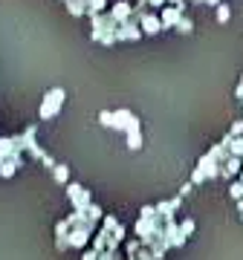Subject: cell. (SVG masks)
I'll return each mask as SVG.
<instances>
[{"label":"cell","mask_w":243,"mask_h":260,"mask_svg":"<svg viewBox=\"0 0 243 260\" xmlns=\"http://www.w3.org/2000/svg\"><path fill=\"white\" fill-rule=\"evenodd\" d=\"M64 99H67L64 87H52V90H47V93H44V102H41V107H38V116H41L44 121L55 119L58 113H61V107H64Z\"/></svg>","instance_id":"cell-1"},{"label":"cell","mask_w":243,"mask_h":260,"mask_svg":"<svg viewBox=\"0 0 243 260\" xmlns=\"http://www.w3.org/2000/svg\"><path fill=\"white\" fill-rule=\"evenodd\" d=\"M116 32H119V23L113 20L110 12H104V15H93V18H90V41H93V44H102V38L116 35Z\"/></svg>","instance_id":"cell-2"},{"label":"cell","mask_w":243,"mask_h":260,"mask_svg":"<svg viewBox=\"0 0 243 260\" xmlns=\"http://www.w3.org/2000/svg\"><path fill=\"white\" fill-rule=\"evenodd\" d=\"M15 139H18V148H20V150H26L29 156H35L38 162H41V159L47 156V150H44L41 145H38V127H35V124L23 127V133H18Z\"/></svg>","instance_id":"cell-3"},{"label":"cell","mask_w":243,"mask_h":260,"mask_svg":"<svg viewBox=\"0 0 243 260\" xmlns=\"http://www.w3.org/2000/svg\"><path fill=\"white\" fill-rule=\"evenodd\" d=\"M99 232L96 223H81V225H70V249H81L84 251L93 243V234Z\"/></svg>","instance_id":"cell-4"},{"label":"cell","mask_w":243,"mask_h":260,"mask_svg":"<svg viewBox=\"0 0 243 260\" xmlns=\"http://www.w3.org/2000/svg\"><path fill=\"white\" fill-rule=\"evenodd\" d=\"M139 38H142V26L136 18L125 20L119 26V32H116V41H139Z\"/></svg>","instance_id":"cell-5"},{"label":"cell","mask_w":243,"mask_h":260,"mask_svg":"<svg viewBox=\"0 0 243 260\" xmlns=\"http://www.w3.org/2000/svg\"><path fill=\"white\" fill-rule=\"evenodd\" d=\"M139 26H142V35H159V32L165 29L157 12H145V15L139 18Z\"/></svg>","instance_id":"cell-6"},{"label":"cell","mask_w":243,"mask_h":260,"mask_svg":"<svg viewBox=\"0 0 243 260\" xmlns=\"http://www.w3.org/2000/svg\"><path fill=\"white\" fill-rule=\"evenodd\" d=\"M110 15H113V20H116V23L122 26L125 20H131V18H133V6L128 3V0H116V3L110 6Z\"/></svg>","instance_id":"cell-7"},{"label":"cell","mask_w":243,"mask_h":260,"mask_svg":"<svg viewBox=\"0 0 243 260\" xmlns=\"http://www.w3.org/2000/svg\"><path fill=\"white\" fill-rule=\"evenodd\" d=\"M179 18H183V9H177V6H162L159 9V20H162L165 29H177Z\"/></svg>","instance_id":"cell-8"},{"label":"cell","mask_w":243,"mask_h":260,"mask_svg":"<svg viewBox=\"0 0 243 260\" xmlns=\"http://www.w3.org/2000/svg\"><path fill=\"white\" fill-rule=\"evenodd\" d=\"M55 249L58 251L70 249V223L67 220H58L55 223Z\"/></svg>","instance_id":"cell-9"},{"label":"cell","mask_w":243,"mask_h":260,"mask_svg":"<svg viewBox=\"0 0 243 260\" xmlns=\"http://www.w3.org/2000/svg\"><path fill=\"white\" fill-rule=\"evenodd\" d=\"M18 153H23V150L18 148V139H15V136H0V162L18 156Z\"/></svg>","instance_id":"cell-10"},{"label":"cell","mask_w":243,"mask_h":260,"mask_svg":"<svg viewBox=\"0 0 243 260\" xmlns=\"http://www.w3.org/2000/svg\"><path fill=\"white\" fill-rule=\"evenodd\" d=\"M133 121H136V116H133L131 110H113V130L128 133V127H131Z\"/></svg>","instance_id":"cell-11"},{"label":"cell","mask_w":243,"mask_h":260,"mask_svg":"<svg viewBox=\"0 0 243 260\" xmlns=\"http://www.w3.org/2000/svg\"><path fill=\"white\" fill-rule=\"evenodd\" d=\"M197 168H200V171L206 174V179H217V177H220V168H223V165H220L217 159H211V156L206 153V156L197 162Z\"/></svg>","instance_id":"cell-12"},{"label":"cell","mask_w":243,"mask_h":260,"mask_svg":"<svg viewBox=\"0 0 243 260\" xmlns=\"http://www.w3.org/2000/svg\"><path fill=\"white\" fill-rule=\"evenodd\" d=\"M70 205H73V211H87V208L93 205V200H90V191L81 185V188H78V194L70 197Z\"/></svg>","instance_id":"cell-13"},{"label":"cell","mask_w":243,"mask_h":260,"mask_svg":"<svg viewBox=\"0 0 243 260\" xmlns=\"http://www.w3.org/2000/svg\"><path fill=\"white\" fill-rule=\"evenodd\" d=\"M243 171V159L240 156H229L223 162V168H220V177H226V179H232V177H237Z\"/></svg>","instance_id":"cell-14"},{"label":"cell","mask_w":243,"mask_h":260,"mask_svg":"<svg viewBox=\"0 0 243 260\" xmlns=\"http://www.w3.org/2000/svg\"><path fill=\"white\" fill-rule=\"evenodd\" d=\"M125 136H128V148L131 150H139L142 148V130H139V119L133 121L131 127H128V133H125Z\"/></svg>","instance_id":"cell-15"},{"label":"cell","mask_w":243,"mask_h":260,"mask_svg":"<svg viewBox=\"0 0 243 260\" xmlns=\"http://www.w3.org/2000/svg\"><path fill=\"white\" fill-rule=\"evenodd\" d=\"M110 234H113V232H107V229H99V232L93 234V243H90V249H96L99 254H102V251H107V240H110Z\"/></svg>","instance_id":"cell-16"},{"label":"cell","mask_w":243,"mask_h":260,"mask_svg":"<svg viewBox=\"0 0 243 260\" xmlns=\"http://www.w3.org/2000/svg\"><path fill=\"white\" fill-rule=\"evenodd\" d=\"M52 179H55L58 185H70V168H67L64 162H58V165L52 168Z\"/></svg>","instance_id":"cell-17"},{"label":"cell","mask_w":243,"mask_h":260,"mask_svg":"<svg viewBox=\"0 0 243 260\" xmlns=\"http://www.w3.org/2000/svg\"><path fill=\"white\" fill-rule=\"evenodd\" d=\"M110 6V0H87V15L93 18V15H104Z\"/></svg>","instance_id":"cell-18"},{"label":"cell","mask_w":243,"mask_h":260,"mask_svg":"<svg viewBox=\"0 0 243 260\" xmlns=\"http://www.w3.org/2000/svg\"><path fill=\"white\" fill-rule=\"evenodd\" d=\"M67 12H70L73 18L87 15V0H67Z\"/></svg>","instance_id":"cell-19"},{"label":"cell","mask_w":243,"mask_h":260,"mask_svg":"<svg viewBox=\"0 0 243 260\" xmlns=\"http://www.w3.org/2000/svg\"><path fill=\"white\" fill-rule=\"evenodd\" d=\"M229 153L243 159V136H229Z\"/></svg>","instance_id":"cell-20"},{"label":"cell","mask_w":243,"mask_h":260,"mask_svg":"<svg viewBox=\"0 0 243 260\" xmlns=\"http://www.w3.org/2000/svg\"><path fill=\"white\" fill-rule=\"evenodd\" d=\"M177 32H183V35H191V32H194V20L188 18V15H183V18H179V23H177Z\"/></svg>","instance_id":"cell-21"},{"label":"cell","mask_w":243,"mask_h":260,"mask_svg":"<svg viewBox=\"0 0 243 260\" xmlns=\"http://www.w3.org/2000/svg\"><path fill=\"white\" fill-rule=\"evenodd\" d=\"M232 20V9H229V3H220L217 6V23H229Z\"/></svg>","instance_id":"cell-22"},{"label":"cell","mask_w":243,"mask_h":260,"mask_svg":"<svg viewBox=\"0 0 243 260\" xmlns=\"http://www.w3.org/2000/svg\"><path fill=\"white\" fill-rule=\"evenodd\" d=\"M87 217H90V223H96V225H99V223H102V220H104V211H102V208H99V205H90V208H87Z\"/></svg>","instance_id":"cell-23"},{"label":"cell","mask_w":243,"mask_h":260,"mask_svg":"<svg viewBox=\"0 0 243 260\" xmlns=\"http://www.w3.org/2000/svg\"><path fill=\"white\" fill-rule=\"evenodd\" d=\"M119 220H116V217H113V214H104V220H102V229H107V232H116V229H119Z\"/></svg>","instance_id":"cell-24"},{"label":"cell","mask_w":243,"mask_h":260,"mask_svg":"<svg viewBox=\"0 0 243 260\" xmlns=\"http://www.w3.org/2000/svg\"><path fill=\"white\" fill-rule=\"evenodd\" d=\"M229 194H232V200H237V203H240V200H243V182H240V179H237V182H232V185H229Z\"/></svg>","instance_id":"cell-25"},{"label":"cell","mask_w":243,"mask_h":260,"mask_svg":"<svg viewBox=\"0 0 243 260\" xmlns=\"http://www.w3.org/2000/svg\"><path fill=\"white\" fill-rule=\"evenodd\" d=\"M194 229H197V225H194V220H188V217L183 220V223H179V234H183V237H188V234H194Z\"/></svg>","instance_id":"cell-26"},{"label":"cell","mask_w":243,"mask_h":260,"mask_svg":"<svg viewBox=\"0 0 243 260\" xmlns=\"http://www.w3.org/2000/svg\"><path fill=\"white\" fill-rule=\"evenodd\" d=\"M99 121H102L104 127H113V113L110 110H102V113H99Z\"/></svg>","instance_id":"cell-27"},{"label":"cell","mask_w":243,"mask_h":260,"mask_svg":"<svg viewBox=\"0 0 243 260\" xmlns=\"http://www.w3.org/2000/svg\"><path fill=\"white\" fill-rule=\"evenodd\" d=\"M191 182H194V185H203V182H206V174H203L200 168H194V174H191Z\"/></svg>","instance_id":"cell-28"},{"label":"cell","mask_w":243,"mask_h":260,"mask_svg":"<svg viewBox=\"0 0 243 260\" xmlns=\"http://www.w3.org/2000/svg\"><path fill=\"white\" fill-rule=\"evenodd\" d=\"M229 136H243V119L234 121L232 127H229Z\"/></svg>","instance_id":"cell-29"},{"label":"cell","mask_w":243,"mask_h":260,"mask_svg":"<svg viewBox=\"0 0 243 260\" xmlns=\"http://www.w3.org/2000/svg\"><path fill=\"white\" fill-rule=\"evenodd\" d=\"M81 260H99V251H96V249H84Z\"/></svg>","instance_id":"cell-30"},{"label":"cell","mask_w":243,"mask_h":260,"mask_svg":"<svg viewBox=\"0 0 243 260\" xmlns=\"http://www.w3.org/2000/svg\"><path fill=\"white\" fill-rule=\"evenodd\" d=\"M150 9H162V6H168V0H148Z\"/></svg>","instance_id":"cell-31"},{"label":"cell","mask_w":243,"mask_h":260,"mask_svg":"<svg viewBox=\"0 0 243 260\" xmlns=\"http://www.w3.org/2000/svg\"><path fill=\"white\" fill-rule=\"evenodd\" d=\"M191 188H194V182H191V179H188L186 185L179 188V197H188V194H191Z\"/></svg>","instance_id":"cell-32"},{"label":"cell","mask_w":243,"mask_h":260,"mask_svg":"<svg viewBox=\"0 0 243 260\" xmlns=\"http://www.w3.org/2000/svg\"><path fill=\"white\" fill-rule=\"evenodd\" d=\"M168 6H177V9H183V6H186V0H168Z\"/></svg>","instance_id":"cell-33"},{"label":"cell","mask_w":243,"mask_h":260,"mask_svg":"<svg viewBox=\"0 0 243 260\" xmlns=\"http://www.w3.org/2000/svg\"><path fill=\"white\" fill-rule=\"evenodd\" d=\"M220 3H223V0H206V6H215V9L220 6Z\"/></svg>","instance_id":"cell-34"},{"label":"cell","mask_w":243,"mask_h":260,"mask_svg":"<svg viewBox=\"0 0 243 260\" xmlns=\"http://www.w3.org/2000/svg\"><path fill=\"white\" fill-rule=\"evenodd\" d=\"M188 3H194V6H203V3H206V0H188Z\"/></svg>","instance_id":"cell-35"},{"label":"cell","mask_w":243,"mask_h":260,"mask_svg":"<svg viewBox=\"0 0 243 260\" xmlns=\"http://www.w3.org/2000/svg\"><path fill=\"white\" fill-rule=\"evenodd\" d=\"M237 208H240V214H243V200H240V203H237Z\"/></svg>","instance_id":"cell-36"},{"label":"cell","mask_w":243,"mask_h":260,"mask_svg":"<svg viewBox=\"0 0 243 260\" xmlns=\"http://www.w3.org/2000/svg\"><path fill=\"white\" fill-rule=\"evenodd\" d=\"M240 182H243V171H240Z\"/></svg>","instance_id":"cell-37"}]
</instances>
